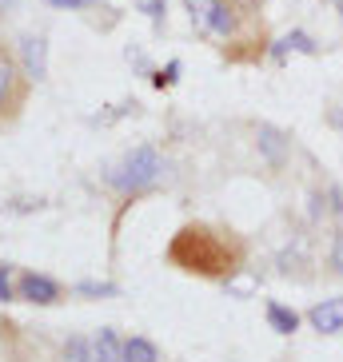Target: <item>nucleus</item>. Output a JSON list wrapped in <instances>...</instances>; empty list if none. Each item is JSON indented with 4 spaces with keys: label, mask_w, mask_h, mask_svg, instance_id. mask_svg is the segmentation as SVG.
I'll list each match as a JSON object with an SVG mask.
<instances>
[{
    "label": "nucleus",
    "mask_w": 343,
    "mask_h": 362,
    "mask_svg": "<svg viewBox=\"0 0 343 362\" xmlns=\"http://www.w3.org/2000/svg\"><path fill=\"white\" fill-rule=\"evenodd\" d=\"M168 263L200 279H227L244 263V243L204 223H188L172 235Z\"/></svg>",
    "instance_id": "nucleus-1"
},
{
    "label": "nucleus",
    "mask_w": 343,
    "mask_h": 362,
    "mask_svg": "<svg viewBox=\"0 0 343 362\" xmlns=\"http://www.w3.org/2000/svg\"><path fill=\"white\" fill-rule=\"evenodd\" d=\"M33 92V76L24 72V64L0 44V128H9L12 119L24 112Z\"/></svg>",
    "instance_id": "nucleus-2"
},
{
    "label": "nucleus",
    "mask_w": 343,
    "mask_h": 362,
    "mask_svg": "<svg viewBox=\"0 0 343 362\" xmlns=\"http://www.w3.org/2000/svg\"><path fill=\"white\" fill-rule=\"evenodd\" d=\"M156 175H160V156L152 148H136L108 180H112V187H120V192H144L148 183H156Z\"/></svg>",
    "instance_id": "nucleus-3"
},
{
    "label": "nucleus",
    "mask_w": 343,
    "mask_h": 362,
    "mask_svg": "<svg viewBox=\"0 0 343 362\" xmlns=\"http://www.w3.org/2000/svg\"><path fill=\"white\" fill-rule=\"evenodd\" d=\"M184 8L192 12V24L204 36L227 40V36L236 33V8L227 0H184Z\"/></svg>",
    "instance_id": "nucleus-4"
},
{
    "label": "nucleus",
    "mask_w": 343,
    "mask_h": 362,
    "mask_svg": "<svg viewBox=\"0 0 343 362\" xmlns=\"http://www.w3.org/2000/svg\"><path fill=\"white\" fill-rule=\"evenodd\" d=\"M16 291H21V298H28V303H36V307H48V303H56L60 298V287H56L48 275H21V283H16Z\"/></svg>",
    "instance_id": "nucleus-5"
},
{
    "label": "nucleus",
    "mask_w": 343,
    "mask_h": 362,
    "mask_svg": "<svg viewBox=\"0 0 343 362\" xmlns=\"http://www.w3.org/2000/svg\"><path fill=\"white\" fill-rule=\"evenodd\" d=\"M308 322L315 330H323V334H339V330H343V295L339 298H327V303H320V307H311Z\"/></svg>",
    "instance_id": "nucleus-6"
},
{
    "label": "nucleus",
    "mask_w": 343,
    "mask_h": 362,
    "mask_svg": "<svg viewBox=\"0 0 343 362\" xmlns=\"http://www.w3.org/2000/svg\"><path fill=\"white\" fill-rule=\"evenodd\" d=\"M21 60H24V72L33 76V80H44V72H48V44H44L40 36H24Z\"/></svg>",
    "instance_id": "nucleus-7"
},
{
    "label": "nucleus",
    "mask_w": 343,
    "mask_h": 362,
    "mask_svg": "<svg viewBox=\"0 0 343 362\" xmlns=\"http://www.w3.org/2000/svg\"><path fill=\"white\" fill-rule=\"evenodd\" d=\"M92 362H124V342L116 339V330H100L92 339Z\"/></svg>",
    "instance_id": "nucleus-8"
},
{
    "label": "nucleus",
    "mask_w": 343,
    "mask_h": 362,
    "mask_svg": "<svg viewBox=\"0 0 343 362\" xmlns=\"http://www.w3.org/2000/svg\"><path fill=\"white\" fill-rule=\"evenodd\" d=\"M124 362H160V351L148 339H128L124 342Z\"/></svg>",
    "instance_id": "nucleus-9"
},
{
    "label": "nucleus",
    "mask_w": 343,
    "mask_h": 362,
    "mask_svg": "<svg viewBox=\"0 0 343 362\" xmlns=\"http://www.w3.org/2000/svg\"><path fill=\"white\" fill-rule=\"evenodd\" d=\"M268 322H271V327L279 330V334H291V330L300 327V319H296L291 310H283V307H279V303H271V307H268Z\"/></svg>",
    "instance_id": "nucleus-10"
},
{
    "label": "nucleus",
    "mask_w": 343,
    "mask_h": 362,
    "mask_svg": "<svg viewBox=\"0 0 343 362\" xmlns=\"http://www.w3.org/2000/svg\"><path fill=\"white\" fill-rule=\"evenodd\" d=\"M259 144H264V151H268L271 163L283 160V144H279V132L276 128H259Z\"/></svg>",
    "instance_id": "nucleus-11"
},
{
    "label": "nucleus",
    "mask_w": 343,
    "mask_h": 362,
    "mask_svg": "<svg viewBox=\"0 0 343 362\" xmlns=\"http://www.w3.org/2000/svg\"><path fill=\"white\" fill-rule=\"evenodd\" d=\"M64 358H68V362H92V346H88L84 339H68Z\"/></svg>",
    "instance_id": "nucleus-12"
},
{
    "label": "nucleus",
    "mask_w": 343,
    "mask_h": 362,
    "mask_svg": "<svg viewBox=\"0 0 343 362\" xmlns=\"http://www.w3.org/2000/svg\"><path fill=\"white\" fill-rule=\"evenodd\" d=\"M80 295H92V298H100V295H116V287L112 283H80Z\"/></svg>",
    "instance_id": "nucleus-13"
},
{
    "label": "nucleus",
    "mask_w": 343,
    "mask_h": 362,
    "mask_svg": "<svg viewBox=\"0 0 343 362\" xmlns=\"http://www.w3.org/2000/svg\"><path fill=\"white\" fill-rule=\"evenodd\" d=\"M332 267L343 275V231L335 235V243H332Z\"/></svg>",
    "instance_id": "nucleus-14"
},
{
    "label": "nucleus",
    "mask_w": 343,
    "mask_h": 362,
    "mask_svg": "<svg viewBox=\"0 0 343 362\" xmlns=\"http://www.w3.org/2000/svg\"><path fill=\"white\" fill-rule=\"evenodd\" d=\"M176 76H180V64H168L160 76H156V88H168L172 80H176Z\"/></svg>",
    "instance_id": "nucleus-15"
},
{
    "label": "nucleus",
    "mask_w": 343,
    "mask_h": 362,
    "mask_svg": "<svg viewBox=\"0 0 343 362\" xmlns=\"http://www.w3.org/2000/svg\"><path fill=\"white\" fill-rule=\"evenodd\" d=\"M12 298V283H9V271L0 267V303H9Z\"/></svg>",
    "instance_id": "nucleus-16"
},
{
    "label": "nucleus",
    "mask_w": 343,
    "mask_h": 362,
    "mask_svg": "<svg viewBox=\"0 0 343 362\" xmlns=\"http://www.w3.org/2000/svg\"><path fill=\"white\" fill-rule=\"evenodd\" d=\"M144 12H148L152 21H160L164 16V0H144Z\"/></svg>",
    "instance_id": "nucleus-17"
},
{
    "label": "nucleus",
    "mask_w": 343,
    "mask_h": 362,
    "mask_svg": "<svg viewBox=\"0 0 343 362\" xmlns=\"http://www.w3.org/2000/svg\"><path fill=\"white\" fill-rule=\"evenodd\" d=\"M227 4H232L236 12H244V16H247V12H256V4H259V0H227Z\"/></svg>",
    "instance_id": "nucleus-18"
},
{
    "label": "nucleus",
    "mask_w": 343,
    "mask_h": 362,
    "mask_svg": "<svg viewBox=\"0 0 343 362\" xmlns=\"http://www.w3.org/2000/svg\"><path fill=\"white\" fill-rule=\"evenodd\" d=\"M48 4H56V8H84L88 0H48Z\"/></svg>",
    "instance_id": "nucleus-19"
}]
</instances>
